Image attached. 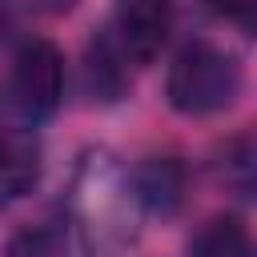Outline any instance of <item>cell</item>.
Instances as JSON below:
<instances>
[{
    "instance_id": "1",
    "label": "cell",
    "mask_w": 257,
    "mask_h": 257,
    "mask_svg": "<svg viewBox=\"0 0 257 257\" xmlns=\"http://www.w3.org/2000/svg\"><path fill=\"white\" fill-rule=\"evenodd\" d=\"M64 213L76 245L88 257H116L120 249H128L145 217L128 169L104 149H88L80 157Z\"/></svg>"
},
{
    "instance_id": "2",
    "label": "cell",
    "mask_w": 257,
    "mask_h": 257,
    "mask_svg": "<svg viewBox=\"0 0 257 257\" xmlns=\"http://www.w3.org/2000/svg\"><path fill=\"white\" fill-rule=\"evenodd\" d=\"M241 92V64L213 40H189L165 76V96L181 116L225 112Z\"/></svg>"
},
{
    "instance_id": "3",
    "label": "cell",
    "mask_w": 257,
    "mask_h": 257,
    "mask_svg": "<svg viewBox=\"0 0 257 257\" xmlns=\"http://www.w3.org/2000/svg\"><path fill=\"white\" fill-rule=\"evenodd\" d=\"M8 100L24 124H40L60 108V100H64V52L52 40L32 36L16 48L12 72H8Z\"/></svg>"
},
{
    "instance_id": "4",
    "label": "cell",
    "mask_w": 257,
    "mask_h": 257,
    "mask_svg": "<svg viewBox=\"0 0 257 257\" xmlns=\"http://www.w3.org/2000/svg\"><path fill=\"white\" fill-rule=\"evenodd\" d=\"M173 16H177L173 0H112L108 32L128 52V60L141 68V64L157 60V52L165 48V40L173 32Z\"/></svg>"
},
{
    "instance_id": "5",
    "label": "cell",
    "mask_w": 257,
    "mask_h": 257,
    "mask_svg": "<svg viewBox=\"0 0 257 257\" xmlns=\"http://www.w3.org/2000/svg\"><path fill=\"white\" fill-rule=\"evenodd\" d=\"M133 193L145 209V217H177L189 197V169L177 157H145L137 169H128Z\"/></svg>"
},
{
    "instance_id": "6",
    "label": "cell",
    "mask_w": 257,
    "mask_h": 257,
    "mask_svg": "<svg viewBox=\"0 0 257 257\" xmlns=\"http://www.w3.org/2000/svg\"><path fill=\"white\" fill-rule=\"evenodd\" d=\"M44 149L32 128H0V209L28 197L40 181Z\"/></svg>"
},
{
    "instance_id": "7",
    "label": "cell",
    "mask_w": 257,
    "mask_h": 257,
    "mask_svg": "<svg viewBox=\"0 0 257 257\" xmlns=\"http://www.w3.org/2000/svg\"><path fill=\"white\" fill-rule=\"evenodd\" d=\"M84 64H88V84H92V92H100V100H116L128 84H133V60H128V52L116 44V36L108 32V24L100 28V36L88 44V56H84Z\"/></svg>"
},
{
    "instance_id": "8",
    "label": "cell",
    "mask_w": 257,
    "mask_h": 257,
    "mask_svg": "<svg viewBox=\"0 0 257 257\" xmlns=\"http://www.w3.org/2000/svg\"><path fill=\"white\" fill-rule=\"evenodd\" d=\"M217 177L237 201L257 205V128L225 141V149L217 153Z\"/></svg>"
},
{
    "instance_id": "9",
    "label": "cell",
    "mask_w": 257,
    "mask_h": 257,
    "mask_svg": "<svg viewBox=\"0 0 257 257\" xmlns=\"http://www.w3.org/2000/svg\"><path fill=\"white\" fill-rule=\"evenodd\" d=\"M185 257H257V249H253L249 229H245L241 217L217 213L205 225H197V233L189 237Z\"/></svg>"
},
{
    "instance_id": "10",
    "label": "cell",
    "mask_w": 257,
    "mask_h": 257,
    "mask_svg": "<svg viewBox=\"0 0 257 257\" xmlns=\"http://www.w3.org/2000/svg\"><path fill=\"white\" fill-rule=\"evenodd\" d=\"M68 249H72L68 221H32L4 241V257H68Z\"/></svg>"
},
{
    "instance_id": "11",
    "label": "cell",
    "mask_w": 257,
    "mask_h": 257,
    "mask_svg": "<svg viewBox=\"0 0 257 257\" xmlns=\"http://www.w3.org/2000/svg\"><path fill=\"white\" fill-rule=\"evenodd\" d=\"M205 8L221 24L245 32V36H257V0H205Z\"/></svg>"
}]
</instances>
